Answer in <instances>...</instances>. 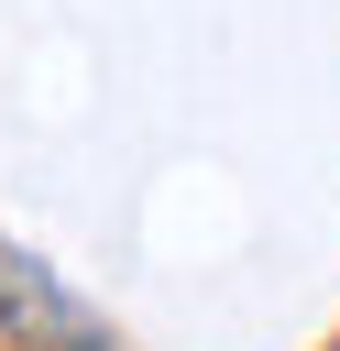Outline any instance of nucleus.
Returning <instances> with one entry per match:
<instances>
[{"mask_svg": "<svg viewBox=\"0 0 340 351\" xmlns=\"http://www.w3.org/2000/svg\"><path fill=\"white\" fill-rule=\"evenodd\" d=\"M0 351H110V318L22 241H0Z\"/></svg>", "mask_w": 340, "mask_h": 351, "instance_id": "nucleus-1", "label": "nucleus"}]
</instances>
